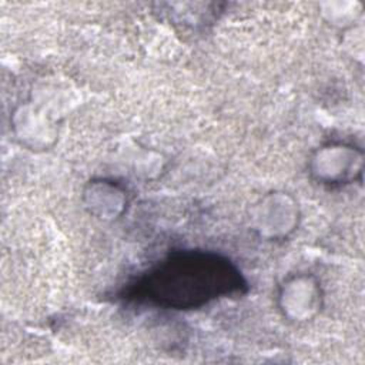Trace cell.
Returning <instances> with one entry per match:
<instances>
[{"mask_svg": "<svg viewBox=\"0 0 365 365\" xmlns=\"http://www.w3.org/2000/svg\"><path fill=\"white\" fill-rule=\"evenodd\" d=\"M235 277L225 262L210 257H185L167 261L150 277V298L158 304L192 305L227 292L235 285Z\"/></svg>", "mask_w": 365, "mask_h": 365, "instance_id": "cell-1", "label": "cell"}]
</instances>
